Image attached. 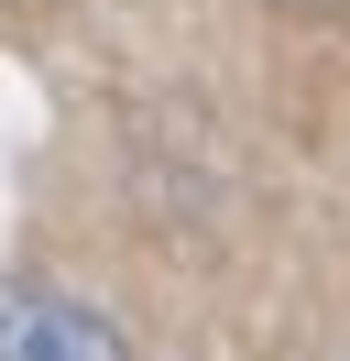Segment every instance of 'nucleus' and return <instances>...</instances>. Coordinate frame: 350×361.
<instances>
[{"instance_id":"1","label":"nucleus","mask_w":350,"mask_h":361,"mask_svg":"<svg viewBox=\"0 0 350 361\" xmlns=\"http://www.w3.org/2000/svg\"><path fill=\"white\" fill-rule=\"evenodd\" d=\"M0 361H121V339L44 285H0Z\"/></svg>"},{"instance_id":"2","label":"nucleus","mask_w":350,"mask_h":361,"mask_svg":"<svg viewBox=\"0 0 350 361\" xmlns=\"http://www.w3.org/2000/svg\"><path fill=\"white\" fill-rule=\"evenodd\" d=\"M296 11H339V0H296Z\"/></svg>"}]
</instances>
